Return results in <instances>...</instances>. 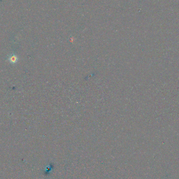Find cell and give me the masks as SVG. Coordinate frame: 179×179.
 <instances>
[{
  "label": "cell",
  "mask_w": 179,
  "mask_h": 179,
  "mask_svg": "<svg viewBox=\"0 0 179 179\" xmlns=\"http://www.w3.org/2000/svg\"><path fill=\"white\" fill-rule=\"evenodd\" d=\"M9 61L12 64H15L18 61V57L14 54L11 55L8 59Z\"/></svg>",
  "instance_id": "cell-1"
}]
</instances>
